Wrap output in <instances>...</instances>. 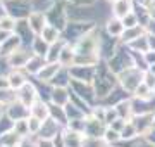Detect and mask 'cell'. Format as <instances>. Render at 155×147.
<instances>
[{
    "label": "cell",
    "mask_w": 155,
    "mask_h": 147,
    "mask_svg": "<svg viewBox=\"0 0 155 147\" xmlns=\"http://www.w3.org/2000/svg\"><path fill=\"white\" fill-rule=\"evenodd\" d=\"M153 90H155V88H153Z\"/></svg>",
    "instance_id": "26"
},
{
    "label": "cell",
    "mask_w": 155,
    "mask_h": 147,
    "mask_svg": "<svg viewBox=\"0 0 155 147\" xmlns=\"http://www.w3.org/2000/svg\"><path fill=\"white\" fill-rule=\"evenodd\" d=\"M148 94H150V88L145 83H141V85L134 90V95L138 97V99H148Z\"/></svg>",
    "instance_id": "17"
},
{
    "label": "cell",
    "mask_w": 155,
    "mask_h": 147,
    "mask_svg": "<svg viewBox=\"0 0 155 147\" xmlns=\"http://www.w3.org/2000/svg\"><path fill=\"white\" fill-rule=\"evenodd\" d=\"M0 50H2V47H0Z\"/></svg>",
    "instance_id": "25"
},
{
    "label": "cell",
    "mask_w": 155,
    "mask_h": 147,
    "mask_svg": "<svg viewBox=\"0 0 155 147\" xmlns=\"http://www.w3.org/2000/svg\"><path fill=\"white\" fill-rule=\"evenodd\" d=\"M14 28H16V21H14L12 17H2V19H0V29H4V31H12Z\"/></svg>",
    "instance_id": "15"
},
{
    "label": "cell",
    "mask_w": 155,
    "mask_h": 147,
    "mask_svg": "<svg viewBox=\"0 0 155 147\" xmlns=\"http://www.w3.org/2000/svg\"><path fill=\"white\" fill-rule=\"evenodd\" d=\"M28 23H29V28L33 29L35 33H41L45 29V16L43 12H33V14H29L28 17Z\"/></svg>",
    "instance_id": "3"
},
{
    "label": "cell",
    "mask_w": 155,
    "mask_h": 147,
    "mask_svg": "<svg viewBox=\"0 0 155 147\" xmlns=\"http://www.w3.org/2000/svg\"><path fill=\"white\" fill-rule=\"evenodd\" d=\"M112 2H114V4H116V2H119V0H112Z\"/></svg>",
    "instance_id": "23"
},
{
    "label": "cell",
    "mask_w": 155,
    "mask_h": 147,
    "mask_svg": "<svg viewBox=\"0 0 155 147\" xmlns=\"http://www.w3.org/2000/svg\"><path fill=\"white\" fill-rule=\"evenodd\" d=\"M31 116L38 118L40 121H43L48 116V108L45 106L43 102H35L33 106H31Z\"/></svg>",
    "instance_id": "7"
},
{
    "label": "cell",
    "mask_w": 155,
    "mask_h": 147,
    "mask_svg": "<svg viewBox=\"0 0 155 147\" xmlns=\"http://www.w3.org/2000/svg\"><path fill=\"white\" fill-rule=\"evenodd\" d=\"M31 57L33 56L29 52L17 50V52H12L11 56H9V62H11V66H14V68H22V66H28V62Z\"/></svg>",
    "instance_id": "1"
},
{
    "label": "cell",
    "mask_w": 155,
    "mask_h": 147,
    "mask_svg": "<svg viewBox=\"0 0 155 147\" xmlns=\"http://www.w3.org/2000/svg\"><path fill=\"white\" fill-rule=\"evenodd\" d=\"M64 145L66 147H81V138L78 137L76 132H71L64 137Z\"/></svg>",
    "instance_id": "11"
},
{
    "label": "cell",
    "mask_w": 155,
    "mask_h": 147,
    "mask_svg": "<svg viewBox=\"0 0 155 147\" xmlns=\"http://www.w3.org/2000/svg\"><path fill=\"white\" fill-rule=\"evenodd\" d=\"M140 33H141V29L136 26V28H131V29H126L124 33H122V40L124 42H131V40H136L140 38Z\"/></svg>",
    "instance_id": "14"
},
{
    "label": "cell",
    "mask_w": 155,
    "mask_h": 147,
    "mask_svg": "<svg viewBox=\"0 0 155 147\" xmlns=\"http://www.w3.org/2000/svg\"><path fill=\"white\" fill-rule=\"evenodd\" d=\"M133 135H136V126L133 123H127L121 130V138H131Z\"/></svg>",
    "instance_id": "16"
},
{
    "label": "cell",
    "mask_w": 155,
    "mask_h": 147,
    "mask_svg": "<svg viewBox=\"0 0 155 147\" xmlns=\"http://www.w3.org/2000/svg\"><path fill=\"white\" fill-rule=\"evenodd\" d=\"M143 83L148 87V88H152V87L155 88V74L153 73H147L143 76Z\"/></svg>",
    "instance_id": "19"
},
{
    "label": "cell",
    "mask_w": 155,
    "mask_h": 147,
    "mask_svg": "<svg viewBox=\"0 0 155 147\" xmlns=\"http://www.w3.org/2000/svg\"><path fill=\"white\" fill-rule=\"evenodd\" d=\"M17 97H19V102H21V104H24L26 108H31V106H33V102H35V97H36V92H35V88L31 85L26 83V85L19 90Z\"/></svg>",
    "instance_id": "2"
},
{
    "label": "cell",
    "mask_w": 155,
    "mask_h": 147,
    "mask_svg": "<svg viewBox=\"0 0 155 147\" xmlns=\"http://www.w3.org/2000/svg\"><path fill=\"white\" fill-rule=\"evenodd\" d=\"M41 38L47 42V43H55L57 40H59V31H57V26H52V24H47L45 29L41 31Z\"/></svg>",
    "instance_id": "6"
},
{
    "label": "cell",
    "mask_w": 155,
    "mask_h": 147,
    "mask_svg": "<svg viewBox=\"0 0 155 147\" xmlns=\"http://www.w3.org/2000/svg\"><path fill=\"white\" fill-rule=\"evenodd\" d=\"M35 52H36V56H40V57L47 56V52H48V43H47L43 38H36V42H35Z\"/></svg>",
    "instance_id": "12"
},
{
    "label": "cell",
    "mask_w": 155,
    "mask_h": 147,
    "mask_svg": "<svg viewBox=\"0 0 155 147\" xmlns=\"http://www.w3.org/2000/svg\"><path fill=\"white\" fill-rule=\"evenodd\" d=\"M7 78H9V83H11L12 88H19V90H21L22 87L26 85V80H24V76H22L19 71H14V73H11Z\"/></svg>",
    "instance_id": "9"
},
{
    "label": "cell",
    "mask_w": 155,
    "mask_h": 147,
    "mask_svg": "<svg viewBox=\"0 0 155 147\" xmlns=\"http://www.w3.org/2000/svg\"><path fill=\"white\" fill-rule=\"evenodd\" d=\"M122 24H124V28L126 29H131V28H136L138 26V17H136V14H127L126 17H122Z\"/></svg>",
    "instance_id": "13"
},
{
    "label": "cell",
    "mask_w": 155,
    "mask_h": 147,
    "mask_svg": "<svg viewBox=\"0 0 155 147\" xmlns=\"http://www.w3.org/2000/svg\"><path fill=\"white\" fill-rule=\"evenodd\" d=\"M0 111H2V106H0Z\"/></svg>",
    "instance_id": "24"
},
{
    "label": "cell",
    "mask_w": 155,
    "mask_h": 147,
    "mask_svg": "<svg viewBox=\"0 0 155 147\" xmlns=\"http://www.w3.org/2000/svg\"><path fill=\"white\" fill-rule=\"evenodd\" d=\"M9 38H11V31H4V29H0V47L4 45Z\"/></svg>",
    "instance_id": "20"
},
{
    "label": "cell",
    "mask_w": 155,
    "mask_h": 147,
    "mask_svg": "<svg viewBox=\"0 0 155 147\" xmlns=\"http://www.w3.org/2000/svg\"><path fill=\"white\" fill-rule=\"evenodd\" d=\"M57 71H59V62H50V64L43 66V69L38 73V78L40 80H45V81H48V80L55 78Z\"/></svg>",
    "instance_id": "4"
},
{
    "label": "cell",
    "mask_w": 155,
    "mask_h": 147,
    "mask_svg": "<svg viewBox=\"0 0 155 147\" xmlns=\"http://www.w3.org/2000/svg\"><path fill=\"white\" fill-rule=\"evenodd\" d=\"M11 83H9V78H0V88H9Z\"/></svg>",
    "instance_id": "21"
},
{
    "label": "cell",
    "mask_w": 155,
    "mask_h": 147,
    "mask_svg": "<svg viewBox=\"0 0 155 147\" xmlns=\"http://www.w3.org/2000/svg\"><path fill=\"white\" fill-rule=\"evenodd\" d=\"M105 138H107L109 142H116V140H119V138H121V133L110 128V130H107V132H105Z\"/></svg>",
    "instance_id": "18"
},
{
    "label": "cell",
    "mask_w": 155,
    "mask_h": 147,
    "mask_svg": "<svg viewBox=\"0 0 155 147\" xmlns=\"http://www.w3.org/2000/svg\"><path fill=\"white\" fill-rule=\"evenodd\" d=\"M107 31L110 35H114V36H119L122 33H124V24H122V21H119V19H112V21H109V24H107Z\"/></svg>",
    "instance_id": "10"
},
{
    "label": "cell",
    "mask_w": 155,
    "mask_h": 147,
    "mask_svg": "<svg viewBox=\"0 0 155 147\" xmlns=\"http://www.w3.org/2000/svg\"><path fill=\"white\" fill-rule=\"evenodd\" d=\"M40 147H52V145H50V142L45 140V142H41V144H40Z\"/></svg>",
    "instance_id": "22"
},
{
    "label": "cell",
    "mask_w": 155,
    "mask_h": 147,
    "mask_svg": "<svg viewBox=\"0 0 155 147\" xmlns=\"http://www.w3.org/2000/svg\"><path fill=\"white\" fill-rule=\"evenodd\" d=\"M114 14L117 17H126L131 14V0H119L114 4Z\"/></svg>",
    "instance_id": "5"
},
{
    "label": "cell",
    "mask_w": 155,
    "mask_h": 147,
    "mask_svg": "<svg viewBox=\"0 0 155 147\" xmlns=\"http://www.w3.org/2000/svg\"><path fill=\"white\" fill-rule=\"evenodd\" d=\"M26 69H28L29 73H36L38 74L41 69H43V57L40 56H33L31 59H29L28 66H26Z\"/></svg>",
    "instance_id": "8"
}]
</instances>
